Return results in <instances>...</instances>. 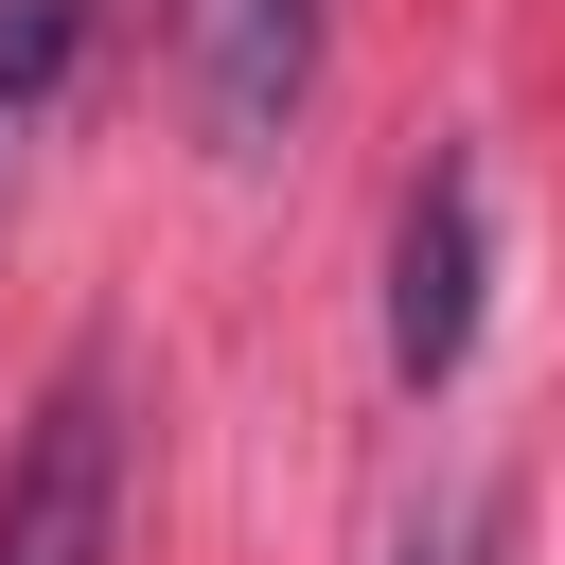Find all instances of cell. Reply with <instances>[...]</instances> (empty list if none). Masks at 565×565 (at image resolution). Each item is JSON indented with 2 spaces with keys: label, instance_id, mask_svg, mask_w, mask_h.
<instances>
[{
  "label": "cell",
  "instance_id": "obj_1",
  "mask_svg": "<svg viewBox=\"0 0 565 565\" xmlns=\"http://www.w3.org/2000/svg\"><path fill=\"white\" fill-rule=\"evenodd\" d=\"M106 547H124V388L71 371L0 477V565H106Z\"/></svg>",
  "mask_w": 565,
  "mask_h": 565
},
{
  "label": "cell",
  "instance_id": "obj_2",
  "mask_svg": "<svg viewBox=\"0 0 565 565\" xmlns=\"http://www.w3.org/2000/svg\"><path fill=\"white\" fill-rule=\"evenodd\" d=\"M477 265H494L477 159H424L406 212H388V371H406V388H459V353H477Z\"/></svg>",
  "mask_w": 565,
  "mask_h": 565
},
{
  "label": "cell",
  "instance_id": "obj_3",
  "mask_svg": "<svg viewBox=\"0 0 565 565\" xmlns=\"http://www.w3.org/2000/svg\"><path fill=\"white\" fill-rule=\"evenodd\" d=\"M318 18L335 0H177V71H194V124L212 159H265L318 88Z\"/></svg>",
  "mask_w": 565,
  "mask_h": 565
},
{
  "label": "cell",
  "instance_id": "obj_4",
  "mask_svg": "<svg viewBox=\"0 0 565 565\" xmlns=\"http://www.w3.org/2000/svg\"><path fill=\"white\" fill-rule=\"evenodd\" d=\"M71 35H88V0H0V124H35V106H53Z\"/></svg>",
  "mask_w": 565,
  "mask_h": 565
},
{
  "label": "cell",
  "instance_id": "obj_5",
  "mask_svg": "<svg viewBox=\"0 0 565 565\" xmlns=\"http://www.w3.org/2000/svg\"><path fill=\"white\" fill-rule=\"evenodd\" d=\"M494 530H512V494H441V512L406 530V565H494Z\"/></svg>",
  "mask_w": 565,
  "mask_h": 565
}]
</instances>
